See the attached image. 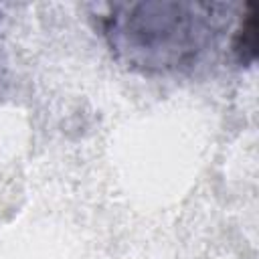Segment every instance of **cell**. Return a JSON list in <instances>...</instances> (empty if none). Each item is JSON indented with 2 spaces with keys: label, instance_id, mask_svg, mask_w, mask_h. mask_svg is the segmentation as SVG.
Segmentation results:
<instances>
[{
  "label": "cell",
  "instance_id": "6da1fadb",
  "mask_svg": "<svg viewBox=\"0 0 259 259\" xmlns=\"http://www.w3.org/2000/svg\"><path fill=\"white\" fill-rule=\"evenodd\" d=\"M225 4L117 2L97 8V26L127 69L176 75L194 69L217 47L229 18Z\"/></svg>",
  "mask_w": 259,
  "mask_h": 259
},
{
  "label": "cell",
  "instance_id": "7a4b0ae2",
  "mask_svg": "<svg viewBox=\"0 0 259 259\" xmlns=\"http://www.w3.org/2000/svg\"><path fill=\"white\" fill-rule=\"evenodd\" d=\"M231 51L239 65H253L257 59V12L251 4H247L245 14L239 20V26L233 32Z\"/></svg>",
  "mask_w": 259,
  "mask_h": 259
}]
</instances>
